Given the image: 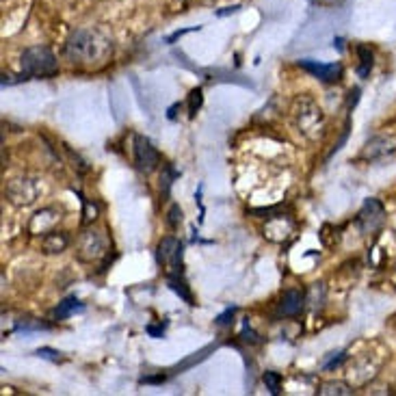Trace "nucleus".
I'll return each instance as SVG.
<instances>
[{
	"mask_svg": "<svg viewBox=\"0 0 396 396\" xmlns=\"http://www.w3.org/2000/svg\"><path fill=\"white\" fill-rule=\"evenodd\" d=\"M65 57L76 67L100 70L113 57V41L100 29H76L65 41Z\"/></svg>",
	"mask_w": 396,
	"mask_h": 396,
	"instance_id": "obj_1",
	"label": "nucleus"
},
{
	"mask_svg": "<svg viewBox=\"0 0 396 396\" xmlns=\"http://www.w3.org/2000/svg\"><path fill=\"white\" fill-rule=\"evenodd\" d=\"M293 121L310 141H316L325 130V113L310 95H299L293 104Z\"/></svg>",
	"mask_w": 396,
	"mask_h": 396,
	"instance_id": "obj_2",
	"label": "nucleus"
},
{
	"mask_svg": "<svg viewBox=\"0 0 396 396\" xmlns=\"http://www.w3.org/2000/svg\"><path fill=\"white\" fill-rule=\"evenodd\" d=\"M22 72L29 78H52L59 74V61L48 46H33L22 52Z\"/></svg>",
	"mask_w": 396,
	"mask_h": 396,
	"instance_id": "obj_3",
	"label": "nucleus"
},
{
	"mask_svg": "<svg viewBox=\"0 0 396 396\" xmlns=\"http://www.w3.org/2000/svg\"><path fill=\"white\" fill-rule=\"evenodd\" d=\"M107 253H109V239H107V234H104V230L89 227L81 234V239H78V251H76L78 260L93 264Z\"/></svg>",
	"mask_w": 396,
	"mask_h": 396,
	"instance_id": "obj_4",
	"label": "nucleus"
},
{
	"mask_svg": "<svg viewBox=\"0 0 396 396\" xmlns=\"http://www.w3.org/2000/svg\"><path fill=\"white\" fill-rule=\"evenodd\" d=\"M39 195H41V184L37 178H13L5 187L7 202L18 208L33 206L39 199Z\"/></svg>",
	"mask_w": 396,
	"mask_h": 396,
	"instance_id": "obj_5",
	"label": "nucleus"
},
{
	"mask_svg": "<svg viewBox=\"0 0 396 396\" xmlns=\"http://www.w3.org/2000/svg\"><path fill=\"white\" fill-rule=\"evenodd\" d=\"M156 260L163 269H167L169 275L182 273V243L176 236H165L156 247Z\"/></svg>",
	"mask_w": 396,
	"mask_h": 396,
	"instance_id": "obj_6",
	"label": "nucleus"
},
{
	"mask_svg": "<svg viewBox=\"0 0 396 396\" xmlns=\"http://www.w3.org/2000/svg\"><path fill=\"white\" fill-rule=\"evenodd\" d=\"M132 152H135V165L139 171L143 173H152L154 169H158L161 165V154L152 145L150 139H145L143 135H135L132 139Z\"/></svg>",
	"mask_w": 396,
	"mask_h": 396,
	"instance_id": "obj_7",
	"label": "nucleus"
},
{
	"mask_svg": "<svg viewBox=\"0 0 396 396\" xmlns=\"http://www.w3.org/2000/svg\"><path fill=\"white\" fill-rule=\"evenodd\" d=\"M385 221V208L379 199L371 197L366 199L362 210L357 213V225L362 230V234H375Z\"/></svg>",
	"mask_w": 396,
	"mask_h": 396,
	"instance_id": "obj_8",
	"label": "nucleus"
},
{
	"mask_svg": "<svg viewBox=\"0 0 396 396\" xmlns=\"http://www.w3.org/2000/svg\"><path fill=\"white\" fill-rule=\"evenodd\" d=\"M392 154H396V135H377L364 145L359 158L362 161L373 163V161H381V158L392 156Z\"/></svg>",
	"mask_w": 396,
	"mask_h": 396,
	"instance_id": "obj_9",
	"label": "nucleus"
},
{
	"mask_svg": "<svg viewBox=\"0 0 396 396\" xmlns=\"http://www.w3.org/2000/svg\"><path fill=\"white\" fill-rule=\"evenodd\" d=\"M262 234H264V239H269L271 243H286L293 239V234H295V221L286 215L269 217Z\"/></svg>",
	"mask_w": 396,
	"mask_h": 396,
	"instance_id": "obj_10",
	"label": "nucleus"
},
{
	"mask_svg": "<svg viewBox=\"0 0 396 396\" xmlns=\"http://www.w3.org/2000/svg\"><path fill=\"white\" fill-rule=\"evenodd\" d=\"M299 67L310 72L314 78H319L323 83H338L342 76V65L340 63H319L312 59H301Z\"/></svg>",
	"mask_w": 396,
	"mask_h": 396,
	"instance_id": "obj_11",
	"label": "nucleus"
},
{
	"mask_svg": "<svg viewBox=\"0 0 396 396\" xmlns=\"http://www.w3.org/2000/svg\"><path fill=\"white\" fill-rule=\"evenodd\" d=\"M59 219H61V213H59L57 208H44V210H39V213L33 215L31 225H29V232H31V234H37V236L48 234L52 227L59 223Z\"/></svg>",
	"mask_w": 396,
	"mask_h": 396,
	"instance_id": "obj_12",
	"label": "nucleus"
},
{
	"mask_svg": "<svg viewBox=\"0 0 396 396\" xmlns=\"http://www.w3.org/2000/svg\"><path fill=\"white\" fill-rule=\"evenodd\" d=\"M305 308V295L299 290H286L279 299V314L282 316H297Z\"/></svg>",
	"mask_w": 396,
	"mask_h": 396,
	"instance_id": "obj_13",
	"label": "nucleus"
},
{
	"mask_svg": "<svg viewBox=\"0 0 396 396\" xmlns=\"http://www.w3.org/2000/svg\"><path fill=\"white\" fill-rule=\"evenodd\" d=\"M67 245H70V236L65 232H57V230H50L41 239L44 253H61L67 249Z\"/></svg>",
	"mask_w": 396,
	"mask_h": 396,
	"instance_id": "obj_14",
	"label": "nucleus"
},
{
	"mask_svg": "<svg viewBox=\"0 0 396 396\" xmlns=\"http://www.w3.org/2000/svg\"><path fill=\"white\" fill-rule=\"evenodd\" d=\"M83 310H85V305L76 297H67L65 301H61L55 310H52V319L63 321V319H70V316H74L76 312H83Z\"/></svg>",
	"mask_w": 396,
	"mask_h": 396,
	"instance_id": "obj_15",
	"label": "nucleus"
},
{
	"mask_svg": "<svg viewBox=\"0 0 396 396\" xmlns=\"http://www.w3.org/2000/svg\"><path fill=\"white\" fill-rule=\"evenodd\" d=\"M355 390L345 383V381H325L321 388H319V394L321 396H351Z\"/></svg>",
	"mask_w": 396,
	"mask_h": 396,
	"instance_id": "obj_16",
	"label": "nucleus"
},
{
	"mask_svg": "<svg viewBox=\"0 0 396 396\" xmlns=\"http://www.w3.org/2000/svg\"><path fill=\"white\" fill-rule=\"evenodd\" d=\"M217 347H219V345H217V342H215V345H208V347L199 349L197 353H193L191 357H187V359H184L182 364H178V366H176V371H178V373H180V371H189V368H193L195 364L204 362V359H206V357H208L210 353H215V351H217Z\"/></svg>",
	"mask_w": 396,
	"mask_h": 396,
	"instance_id": "obj_17",
	"label": "nucleus"
},
{
	"mask_svg": "<svg viewBox=\"0 0 396 396\" xmlns=\"http://www.w3.org/2000/svg\"><path fill=\"white\" fill-rule=\"evenodd\" d=\"M357 55H359V65H357V74L359 78H366L373 70V63H375V57L368 46H357Z\"/></svg>",
	"mask_w": 396,
	"mask_h": 396,
	"instance_id": "obj_18",
	"label": "nucleus"
},
{
	"mask_svg": "<svg viewBox=\"0 0 396 396\" xmlns=\"http://www.w3.org/2000/svg\"><path fill=\"white\" fill-rule=\"evenodd\" d=\"M167 284H169V288L173 290V293L180 295V297H182L184 301H187L189 305H195V299H193V295H191V290L187 288V284H184L178 275H169Z\"/></svg>",
	"mask_w": 396,
	"mask_h": 396,
	"instance_id": "obj_19",
	"label": "nucleus"
},
{
	"mask_svg": "<svg viewBox=\"0 0 396 396\" xmlns=\"http://www.w3.org/2000/svg\"><path fill=\"white\" fill-rule=\"evenodd\" d=\"M262 381H264V385H267V390H269L273 396H277V394L282 392V375H279V373L267 371V373L262 375Z\"/></svg>",
	"mask_w": 396,
	"mask_h": 396,
	"instance_id": "obj_20",
	"label": "nucleus"
},
{
	"mask_svg": "<svg viewBox=\"0 0 396 396\" xmlns=\"http://www.w3.org/2000/svg\"><path fill=\"white\" fill-rule=\"evenodd\" d=\"M15 329L18 331H46V329H50V325L41 323L37 319H22V321H18Z\"/></svg>",
	"mask_w": 396,
	"mask_h": 396,
	"instance_id": "obj_21",
	"label": "nucleus"
},
{
	"mask_svg": "<svg viewBox=\"0 0 396 396\" xmlns=\"http://www.w3.org/2000/svg\"><path fill=\"white\" fill-rule=\"evenodd\" d=\"M347 359V353L345 351H336V353H329L325 359H323V371H334L336 366H340L342 362Z\"/></svg>",
	"mask_w": 396,
	"mask_h": 396,
	"instance_id": "obj_22",
	"label": "nucleus"
},
{
	"mask_svg": "<svg viewBox=\"0 0 396 396\" xmlns=\"http://www.w3.org/2000/svg\"><path fill=\"white\" fill-rule=\"evenodd\" d=\"M202 102H204V95H202V89L197 87V89H193L191 95H189V115H191V117L197 115V111L202 109Z\"/></svg>",
	"mask_w": 396,
	"mask_h": 396,
	"instance_id": "obj_23",
	"label": "nucleus"
},
{
	"mask_svg": "<svg viewBox=\"0 0 396 396\" xmlns=\"http://www.w3.org/2000/svg\"><path fill=\"white\" fill-rule=\"evenodd\" d=\"M167 223H169L171 230H178V227H180V223H182V208H180L178 204H173V206L169 208V213H167Z\"/></svg>",
	"mask_w": 396,
	"mask_h": 396,
	"instance_id": "obj_24",
	"label": "nucleus"
},
{
	"mask_svg": "<svg viewBox=\"0 0 396 396\" xmlns=\"http://www.w3.org/2000/svg\"><path fill=\"white\" fill-rule=\"evenodd\" d=\"M35 355L41 357V359H50V362H55V364L63 362V353H59V351H55V349H50V347H41V349H37Z\"/></svg>",
	"mask_w": 396,
	"mask_h": 396,
	"instance_id": "obj_25",
	"label": "nucleus"
},
{
	"mask_svg": "<svg viewBox=\"0 0 396 396\" xmlns=\"http://www.w3.org/2000/svg\"><path fill=\"white\" fill-rule=\"evenodd\" d=\"M83 206H85V213H83L85 215V223H91L98 217V206L87 202V199H83Z\"/></svg>",
	"mask_w": 396,
	"mask_h": 396,
	"instance_id": "obj_26",
	"label": "nucleus"
},
{
	"mask_svg": "<svg viewBox=\"0 0 396 396\" xmlns=\"http://www.w3.org/2000/svg\"><path fill=\"white\" fill-rule=\"evenodd\" d=\"M234 314H236V308H227L223 314L217 316V325H227V323L234 319Z\"/></svg>",
	"mask_w": 396,
	"mask_h": 396,
	"instance_id": "obj_27",
	"label": "nucleus"
},
{
	"mask_svg": "<svg viewBox=\"0 0 396 396\" xmlns=\"http://www.w3.org/2000/svg\"><path fill=\"white\" fill-rule=\"evenodd\" d=\"M191 31H199V26H197V29H184V31H178V33L169 35V37H167V44H173L176 39H180L182 35H187V33H191Z\"/></svg>",
	"mask_w": 396,
	"mask_h": 396,
	"instance_id": "obj_28",
	"label": "nucleus"
},
{
	"mask_svg": "<svg viewBox=\"0 0 396 396\" xmlns=\"http://www.w3.org/2000/svg\"><path fill=\"white\" fill-rule=\"evenodd\" d=\"M147 334H150L152 338H163L165 329H163V327H156V325H147Z\"/></svg>",
	"mask_w": 396,
	"mask_h": 396,
	"instance_id": "obj_29",
	"label": "nucleus"
},
{
	"mask_svg": "<svg viewBox=\"0 0 396 396\" xmlns=\"http://www.w3.org/2000/svg\"><path fill=\"white\" fill-rule=\"evenodd\" d=\"M165 379H167L165 375H158V377H143L141 383H163Z\"/></svg>",
	"mask_w": 396,
	"mask_h": 396,
	"instance_id": "obj_30",
	"label": "nucleus"
},
{
	"mask_svg": "<svg viewBox=\"0 0 396 396\" xmlns=\"http://www.w3.org/2000/svg\"><path fill=\"white\" fill-rule=\"evenodd\" d=\"M357 100H359V89H353V91H351V98H349V107H355Z\"/></svg>",
	"mask_w": 396,
	"mask_h": 396,
	"instance_id": "obj_31",
	"label": "nucleus"
},
{
	"mask_svg": "<svg viewBox=\"0 0 396 396\" xmlns=\"http://www.w3.org/2000/svg\"><path fill=\"white\" fill-rule=\"evenodd\" d=\"M241 7L239 5H234V7H227L225 11H219V15H227V13H236V11H239Z\"/></svg>",
	"mask_w": 396,
	"mask_h": 396,
	"instance_id": "obj_32",
	"label": "nucleus"
}]
</instances>
